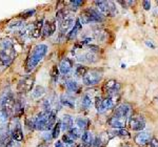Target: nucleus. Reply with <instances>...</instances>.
<instances>
[{"label":"nucleus","mask_w":158,"mask_h":147,"mask_svg":"<svg viewBox=\"0 0 158 147\" xmlns=\"http://www.w3.org/2000/svg\"><path fill=\"white\" fill-rule=\"evenodd\" d=\"M56 122L55 111H42L35 118V126L40 131H49L54 128Z\"/></svg>","instance_id":"nucleus-1"},{"label":"nucleus","mask_w":158,"mask_h":147,"mask_svg":"<svg viewBox=\"0 0 158 147\" xmlns=\"http://www.w3.org/2000/svg\"><path fill=\"white\" fill-rule=\"evenodd\" d=\"M48 53V46L45 44H38L34 50L33 53L31 54L27 60V72H32L35 67L38 65L41 60L44 58V56Z\"/></svg>","instance_id":"nucleus-2"},{"label":"nucleus","mask_w":158,"mask_h":147,"mask_svg":"<svg viewBox=\"0 0 158 147\" xmlns=\"http://www.w3.org/2000/svg\"><path fill=\"white\" fill-rule=\"evenodd\" d=\"M101 80H102V74L95 70H88V73H86L82 78L83 84L86 86L96 85V84H98Z\"/></svg>","instance_id":"nucleus-3"},{"label":"nucleus","mask_w":158,"mask_h":147,"mask_svg":"<svg viewBox=\"0 0 158 147\" xmlns=\"http://www.w3.org/2000/svg\"><path fill=\"white\" fill-rule=\"evenodd\" d=\"M95 4L97 6V11L106 16H114L117 13L115 6L111 1H95Z\"/></svg>","instance_id":"nucleus-4"},{"label":"nucleus","mask_w":158,"mask_h":147,"mask_svg":"<svg viewBox=\"0 0 158 147\" xmlns=\"http://www.w3.org/2000/svg\"><path fill=\"white\" fill-rule=\"evenodd\" d=\"M10 133H11V137L14 139V141L17 142H21L23 140V133H22V129H21V125H20V122L18 119H13L11 126L9 127Z\"/></svg>","instance_id":"nucleus-5"},{"label":"nucleus","mask_w":158,"mask_h":147,"mask_svg":"<svg viewBox=\"0 0 158 147\" xmlns=\"http://www.w3.org/2000/svg\"><path fill=\"white\" fill-rule=\"evenodd\" d=\"M33 86H34V78L30 75H27L19 81L17 88L19 93H29L32 90Z\"/></svg>","instance_id":"nucleus-6"},{"label":"nucleus","mask_w":158,"mask_h":147,"mask_svg":"<svg viewBox=\"0 0 158 147\" xmlns=\"http://www.w3.org/2000/svg\"><path fill=\"white\" fill-rule=\"evenodd\" d=\"M130 127L135 131H142L146 127V121L141 116H132L130 118Z\"/></svg>","instance_id":"nucleus-7"},{"label":"nucleus","mask_w":158,"mask_h":147,"mask_svg":"<svg viewBox=\"0 0 158 147\" xmlns=\"http://www.w3.org/2000/svg\"><path fill=\"white\" fill-rule=\"evenodd\" d=\"M11 142V133L6 125L0 126V147H6Z\"/></svg>","instance_id":"nucleus-8"},{"label":"nucleus","mask_w":158,"mask_h":147,"mask_svg":"<svg viewBox=\"0 0 158 147\" xmlns=\"http://www.w3.org/2000/svg\"><path fill=\"white\" fill-rule=\"evenodd\" d=\"M128 122V119L127 118H122V117H118L113 115L111 117V119L109 120V124L111 127L116 128V129H121L124 128V126L127 125Z\"/></svg>","instance_id":"nucleus-9"},{"label":"nucleus","mask_w":158,"mask_h":147,"mask_svg":"<svg viewBox=\"0 0 158 147\" xmlns=\"http://www.w3.org/2000/svg\"><path fill=\"white\" fill-rule=\"evenodd\" d=\"M13 56H14L13 49L1 50V52H0V65H2V66L9 65L13 59Z\"/></svg>","instance_id":"nucleus-10"},{"label":"nucleus","mask_w":158,"mask_h":147,"mask_svg":"<svg viewBox=\"0 0 158 147\" xmlns=\"http://www.w3.org/2000/svg\"><path fill=\"white\" fill-rule=\"evenodd\" d=\"M151 133L148 131H139L135 137V142L138 144L139 146H146L147 144H149L152 140Z\"/></svg>","instance_id":"nucleus-11"},{"label":"nucleus","mask_w":158,"mask_h":147,"mask_svg":"<svg viewBox=\"0 0 158 147\" xmlns=\"http://www.w3.org/2000/svg\"><path fill=\"white\" fill-rule=\"evenodd\" d=\"M104 88H106V92L109 93V96H115L118 95L119 90H120V84L115 80H110L104 85Z\"/></svg>","instance_id":"nucleus-12"},{"label":"nucleus","mask_w":158,"mask_h":147,"mask_svg":"<svg viewBox=\"0 0 158 147\" xmlns=\"http://www.w3.org/2000/svg\"><path fill=\"white\" fill-rule=\"evenodd\" d=\"M114 115L129 119L130 115H131V105L127 104V103H123V104H120L119 106H117Z\"/></svg>","instance_id":"nucleus-13"},{"label":"nucleus","mask_w":158,"mask_h":147,"mask_svg":"<svg viewBox=\"0 0 158 147\" xmlns=\"http://www.w3.org/2000/svg\"><path fill=\"white\" fill-rule=\"evenodd\" d=\"M74 24H75L74 23V17L69 14L62 21H60V24H59L60 33L61 34H65V33H67Z\"/></svg>","instance_id":"nucleus-14"},{"label":"nucleus","mask_w":158,"mask_h":147,"mask_svg":"<svg viewBox=\"0 0 158 147\" xmlns=\"http://www.w3.org/2000/svg\"><path fill=\"white\" fill-rule=\"evenodd\" d=\"M59 68H60V73L62 74V75L68 76L69 74L72 72V70H73V62H72V60L69 59V58H64L63 60H61Z\"/></svg>","instance_id":"nucleus-15"},{"label":"nucleus","mask_w":158,"mask_h":147,"mask_svg":"<svg viewBox=\"0 0 158 147\" xmlns=\"http://www.w3.org/2000/svg\"><path fill=\"white\" fill-rule=\"evenodd\" d=\"M118 99H119L118 95H115V96H109L104 100H102V111L113 108L117 103V101H118Z\"/></svg>","instance_id":"nucleus-16"},{"label":"nucleus","mask_w":158,"mask_h":147,"mask_svg":"<svg viewBox=\"0 0 158 147\" xmlns=\"http://www.w3.org/2000/svg\"><path fill=\"white\" fill-rule=\"evenodd\" d=\"M61 122V129L62 130H70L71 128H73V124H74V120L73 118L70 115H64L62 118Z\"/></svg>","instance_id":"nucleus-17"},{"label":"nucleus","mask_w":158,"mask_h":147,"mask_svg":"<svg viewBox=\"0 0 158 147\" xmlns=\"http://www.w3.org/2000/svg\"><path fill=\"white\" fill-rule=\"evenodd\" d=\"M56 30V24L55 22L53 21H47L44 24H43V27H42V33H43V36L48 37V36H51L53 33L55 32Z\"/></svg>","instance_id":"nucleus-18"},{"label":"nucleus","mask_w":158,"mask_h":147,"mask_svg":"<svg viewBox=\"0 0 158 147\" xmlns=\"http://www.w3.org/2000/svg\"><path fill=\"white\" fill-rule=\"evenodd\" d=\"M81 140H82V143L85 146H92L94 145V141H95V138H94L93 133L91 131H85L81 136Z\"/></svg>","instance_id":"nucleus-19"},{"label":"nucleus","mask_w":158,"mask_h":147,"mask_svg":"<svg viewBox=\"0 0 158 147\" xmlns=\"http://www.w3.org/2000/svg\"><path fill=\"white\" fill-rule=\"evenodd\" d=\"M81 29H82V24H81L80 20L77 19L75 21V24H74V27L72 29V31L69 33V40H73L75 39L76 37H77V35L79 34V32L81 31Z\"/></svg>","instance_id":"nucleus-20"},{"label":"nucleus","mask_w":158,"mask_h":147,"mask_svg":"<svg viewBox=\"0 0 158 147\" xmlns=\"http://www.w3.org/2000/svg\"><path fill=\"white\" fill-rule=\"evenodd\" d=\"M60 103L65 107L74 108L75 107V100L69 95H62L60 97Z\"/></svg>","instance_id":"nucleus-21"},{"label":"nucleus","mask_w":158,"mask_h":147,"mask_svg":"<svg viewBox=\"0 0 158 147\" xmlns=\"http://www.w3.org/2000/svg\"><path fill=\"white\" fill-rule=\"evenodd\" d=\"M78 60L81 62H88V63H93L96 61V57L93 53H86L78 57Z\"/></svg>","instance_id":"nucleus-22"},{"label":"nucleus","mask_w":158,"mask_h":147,"mask_svg":"<svg viewBox=\"0 0 158 147\" xmlns=\"http://www.w3.org/2000/svg\"><path fill=\"white\" fill-rule=\"evenodd\" d=\"M75 122H76V125H77V128H79L80 130L86 129L89 127V124H90V121L85 118H77Z\"/></svg>","instance_id":"nucleus-23"},{"label":"nucleus","mask_w":158,"mask_h":147,"mask_svg":"<svg viewBox=\"0 0 158 147\" xmlns=\"http://www.w3.org/2000/svg\"><path fill=\"white\" fill-rule=\"evenodd\" d=\"M67 89L71 93H77L79 90V84L74 80H69L67 81Z\"/></svg>","instance_id":"nucleus-24"},{"label":"nucleus","mask_w":158,"mask_h":147,"mask_svg":"<svg viewBox=\"0 0 158 147\" xmlns=\"http://www.w3.org/2000/svg\"><path fill=\"white\" fill-rule=\"evenodd\" d=\"M45 93V88L43 86H36L35 89L32 92V97L34 99H39L41 98Z\"/></svg>","instance_id":"nucleus-25"},{"label":"nucleus","mask_w":158,"mask_h":147,"mask_svg":"<svg viewBox=\"0 0 158 147\" xmlns=\"http://www.w3.org/2000/svg\"><path fill=\"white\" fill-rule=\"evenodd\" d=\"M68 135L70 136L73 140H76V139H78V138H80V137H81V131H80V129H79V128L73 127V128H71L70 130H69Z\"/></svg>","instance_id":"nucleus-26"},{"label":"nucleus","mask_w":158,"mask_h":147,"mask_svg":"<svg viewBox=\"0 0 158 147\" xmlns=\"http://www.w3.org/2000/svg\"><path fill=\"white\" fill-rule=\"evenodd\" d=\"M82 106L85 108V109H89V108L91 107V105H92V97L89 93H85V96H83V98H82Z\"/></svg>","instance_id":"nucleus-27"},{"label":"nucleus","mask_w":158,"mask_h":147,"mask_svg":"<svg viewBox=\"0 0 158 147\" xmlns=\"http://www.w3.org/2000/svg\"><path fill=\"white\" fill-rule=\"evenodd\" d=\"M88 73V68L85 66H83V65H78L77 67H76V70H75V74L77 77H82L85 75V74Z\"/></svg>","instance_id":"nucleus-28"},{"label":"nucleus","mask_w":158,"mask_h":147,"mask_svg":"<svg viewBox=\"0 0 158 147\" xmlns=\"http://www.w3.org/2000/svg\"><path fill=\"white\" fill-rule=\"evenodd\" d=\"M9 27L10 29H15V30L22 29V27H24V23H23V21H21V20H15V21H13L10 23Z\"/></svg>","instance_id":"nucleus-29"},{"label":"nucleus","mask_w":158,"mask_h":147,"mask_svg":"<svg viewBox=\"0 0 158 147\" xmlns=\"http://www.w3.org/2000/svg\"><path fill=\"white\" fill-rule=\"evenodd\" d=\"M60 130H61V122L58 121V122L55 124L54 128H53V133H52L53 139H57V137L59 136V133H60Z\"/></svg>","instance_id":"nucleus-30"},{"label":"nucleus","mask_w":158,"mask_h":147,"mask_svg":"<svg viewBox=\"0 0 158 147\" xmlns=\"http://www.w3.org/2000/svg\"><path fill=\"white\" fill-rule=\"evenodd\" d=\"M51 78L54 82H57L58 78H59V70H58L57 66H53L52 70H51Z\"/></svg>","instance_id":"nucleus-31"},{"label":"nucleus","mask_w":158,"mask_h":147,"mask_svg":"<svg viewBox=\"0 0 158 147\" xmlns=\"http://www.w3.org/2000/svg\"><path fill=\"white\" fill-rule=\"evenodd\" d=\"M62 142L63 143H65V145H67L68 147H72L73 144H74V140L69 135H63Z\"/></svg>","instance_id":"nucleus-32"},{"label":"nucleus","mask_w":158,"mask_h":147,"mask_svg":"<svg viewBox=\"0 0 158 147\" xmlns=\"http://www.w3.org/2000/svg\"><path fill=\"white\" fill-rule=\"evenodd\" d=\"M115 135L116 136H120V137H128L129 136V133L124 128H121V129H116L115 131Z\"/></svg>","instance_id":"nucleus-33"},{"label":"nucleus","mask_w":158,"mask_h":147,"mask_svg":"<svg viewBox=\"0 0 158 147\" xmlns=\"http://www.w3.org/2000/svg\"><path fill=\"white\" fill-rule=\"evenodd\" d=\"M27 126L29 129H34L36 128V126H35V119H27Z\"/></svg>","instance_id":"nucleus-34"},{"label":"nucleus","mask_w":158,"mask_h":147,"mask_svg":"<svg viewBox=\"0 0 158 147\" xmlns=\"http://www.w3.org/2000/svg\"><path fill=\"white\" fill-rule=\"evenodd\" d=\"M6 147H20V145L17 141H11Z\"/></svg>","instance_id":"nucleus-35"},{"label":"nucleus","mask_w":158,"mask_h":147,"mask_svg":"<svg viewBox=\"0 0 158 147\" xmlns=\"http://www.w3.org/2000/svg\"><path fill=\"white\" fill-rule=\"evenodd\" d=\"M43 138L45 139V141H47V142H49V143H50L51 139H53V137H52V135H51L50 133H48V131H47V133H43Z\"/></svg>","instance_id":"nucleus-36"},{"label":"nucleus","mask_w":158,"mask_h":147,"mask_svg":"<svg viewBox=\"0 0 158 147\" xmlns=\"http://www.w3.org/2000/svg\"><path fill=\"white\" fill-rule=\"evenodd\" d=\"M142 4H143V9L146 10V11H149V10L151 9V2L150 1H143Z\"/></svg>","instance_id":"nucleus-37"},{"label":"nucleus","mask_w":158,"mask_h":147,"mask_svg":"<svg viewBox=\"0 0 158 147\" xmlns=\"http://www.w3.org/2000/svg\"><path fill=\"white\" fill-rule=\"evenodd\" d=\"M150 146L151 147H158V140L155 138H153L151 142H150Z\"/></svg>","instance_id":"nucleus-38"},{"label":"nucleus","mask_w":158,"mask_h":147,"mask_svg":"<svg viewBox=\"0 0 158 147\" xmlns=\"http://www.w3.org/2000/svg\"><path fill=\"white\" fill-rule=\"evenodd\" d=\"M34 13H35V10H29V11H25L22 15H24V17H30V16H32Z\"/></svg>","instance_id":"nucleus-39"},{"label":"nucleus","mask_w":158,"mask_h":147,"mask_svg":"<svg viewBox=\"0 0 158 147\" xmlns=\"http://www.w3.org/2000/svg\"><path fill=\"white\" fill-rule=\"evenodd\" d=\"M71 3H72V6H75L76 9H77V7H79L80 6H82V1H72Z\"/></svg>","instance_id":"nucleus-40"},{"label":"nucleus","mask_w":158,"mask_h":147,"mask_svg":"<svg viewBox=\"0 0 158 147\" xmlns=\"http://www.w3.org/2000/svg\"><path fill=\"white\" fill-rule=\"evenodd\" d=\"M55 147H64V145H63V142L62 141H57L55 144Z\"/></svg>","instance_id":"nucleus-41"},{"label":"nucleus","mask_w":158,"mask_h":147,"mask_svg":"<svg viewBox=\"0 0 158 147\" xmlns=\"http://www.w3.org/2000/svg\"><path fill=\"white\" fill-rule=\"evenodd\" d=\"M146 43H147V45H148V46L152 47V49H154V47H155V46H154V45H153V44H152V43H151V42H148V41H147Z\"/></svg>","instance_id":"nucleus-42"},{"label":"nucleus","mask_w":158,"mask_h":147,"mask_svg":"<svg viewBox=\"0 0 158 147\" xmlns=\"http://www.w3.org/2000/svg\"><path fill=\"white\" fill-rule=\"evenodd\" d=\"M76 147H85V145H82V144H79V145H77Z\"/></svg>","instance_id":"nucleus-43"},{"label":"nucleus","mask_w":158,"mask_h":147,"mask_svg":"<svg viewBox=\"0 0 158 147\" xmlns=\"http://www.w3.org/2000/svg\"><path fill=\"white\" fill-rule=\"evenodd\" d=\"M155 101H156V102L158 103V97H156V98H155Z\"/></svg>","instance_id":"nucleus-44"}]
</instances>
